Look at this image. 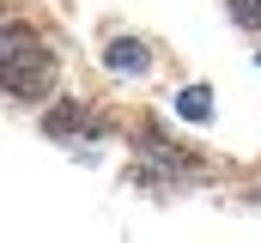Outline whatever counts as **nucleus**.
<instances>
[{
    "instance_id": "obj_1",
    "label": "nucleus",
    "mask_w": 261,
    "mask_h": 243,
    "mask_svg": "<svg viewBox=\"0 0 261 243\" xmlns=\"http://www.w3.org/2000/svg\"><path fill=\"white\" fill-rule=\"evenodd\" d=\"M49 85H55L49 43L31 25H6L0 31V91L18 98V104H37V98H49Z\"/></svg>"
},
{
    "instance_id": "obj_2",
    "label": "nucleus",
    "mask_w": 261,
    "mask_h": 243,
    "mask_svg": "<svg viewBox=\"0 0 261 243\" xmlns=\"http://www.w3.org/2000/svg\"><path fill=\"white\" fill-rule=\"evenodd\" d=\"M49 134H55V140H73V134H79V140H91V134H103V121L91 116L85 104H61V110L49 116Z\"/></svg>"
},
{
    "instance_id": "obj_3",
    "label": "nucleus",
    "mask_w": 261,
    "mask_h": 243,
    "mask_svg": "<svg viewBox=\"0 0 261 243\" xmlns=\"http://www.w3.org/2000/svg\"><path fill=\"white\" fill-rule=\"evenodd\" d=\"M110 67H116V73H146V49H140L134 37H116V43H110Z\"/></svg>"
},
{
    "instance_id": "obj_4",
    "label": "nucleus",
    "mask_w": 261,
    "mask_h": 243,
    "mask_svg": "<svg viewBox=\"0 0 261 243\" xmlns=\"http://www.w3.org/2000/svg\"><path fill=\"white\" fill-rule=\"evenodd\" d=\"M176 110H182L189 121H206V116H213V91H206V85H189V91L176 98Z\"/></svg>"
},
{
    "instance_id": "obj_5",
    "label": "nucleus",
    "mask_w": 261,
    "mask_h": 243,
    "mask_svg": "<svg viewBox=\"0 0 261 243\" xmlns=\"http://www.w3.org/2000/svg\"><path fill=\"white\" fill-rule=\"evenodd\" d=\"M231 18L237 25H261V0H231Z\"/></svg>"
}]
</instances>
